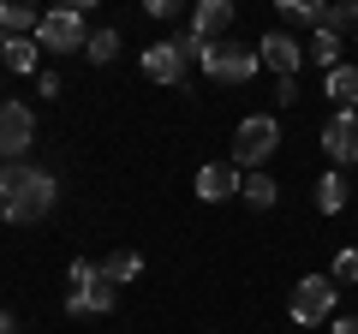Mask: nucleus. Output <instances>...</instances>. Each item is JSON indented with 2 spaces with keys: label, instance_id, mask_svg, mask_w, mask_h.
Here are the masks:
<instances>
[{
  "label": "nucleus",
  "instance_id": "nucleus-1",
  "mask_svg": "<svg viewBox=\"0 0 358 334\" xmlns=\"http://www.w3.org/2000/svg\"><path fill=\"white\" fill-rule=\"evenodd\" d=\"M275 150H281V119L275 114L239 119V131H233V167H239V173H263V161Z\"/></svg>",
  "mask_w": 358,
  "mask_h": 334
},
{
  "label": "nucleus",
  "instance_id": "nucleus-2",
  "mask_svg": "<svg viewBox=\"0 0 358 334\" xmlns=\"http://www.w3.org/2000/svg\"><path fill=\"white\" fill-rule=\"evenodd\" d=\"M334 293H341V286H334L329 275H305V281L293 286V298H287V317H293L299 328H317V322L334 317Z\"/></svg>",
  "mask_w": 358,
  "mask_h": 334
},
{
  "label": "nucleus",
  "instance_id": "nucleus-3",
  "mask_svg": "<svg viewBox=\"0 0 358 334\" xmlns=\"http://www.w3.org/2000/svg\"><path fill=\"white\" fill-rule=\"evenodd\" d=\"M90 42V30H84V6H54V13H42V24H36V48H48V54H78Z\"/></svg>",
  "mask_w": 358,
  "mask_h": 334
},
{
  "label": "nucleus",
  "instance_id": "nucleus-4",
  "mask_svg": "<svg viewBox=\"0 0 358 334\" xmlns=\"http://www.w3.org/2000/svg\"><path fill=\"white\" fill-rule=\"evenodd\" d=\"M54 197H60V180H54V173H42L36 167V180L24 185V191L13 197V203H0V215L13 221V227H30V221H42L54 209Z\"/></svg>",
  "mask_w": 358,
  "mask_h": 334
},
{
  "label": "nucleus",
  "instance_id": "nucleus-5",
  "mask_svg": "<svg viewBox=\"0 0 358 334\" xmlns=\"http://www.w3.org/2000/svg\"><path fill=\"white\" fill-rule=\"evenodd\" d=\"M30 143H36V114L24 102H0V161H24Z\"/></svg>",
  "mask_w": 358,
  "mask_h": 334
},
{
  "label": "nucleus",
  "instance_id": "nucleus-6",
  "mask_svg": "<svg viewBox=\"0 0 358 334\" xmlns=\"http://www.w3.org/2000/svg\"><path fill=\"white\" fill-rule=\"evenodd\" d=\"M257 66H263L257 48H245V42H215L203 78H215V84H245V78H257Z\"/></svg>",
  "mask_w": 358,
  "mask_h": 334
},
{
  "label": "nucleus",
  "instance_id": "nucleus-7",
  "mask_svg": "<svg viewBox=\"0 0 358 334\" xmlns=\"http://www.w3.org/2000/svg\"><path fill=\"white\" fill-rule=\"evenodd\" d=\"M257 54H263V66L275 78H299V66H305V42H299L293 30H268V36L257 42Z\"/></svg>",
  "mask_w": 358,
  "mask_h": 334
},
{
  "label": "nucleus",
  "instance_id": "nucleus-8",
  "mask_svg": "<svg viewBox=\"0 0 358 334\" xmlns=\"http://www.w3.org/2000/svg\"><path fill=\"white\" fill-rule=\"evenodd\" d=\"M322 150H329L334 167H352L358 161V114H341V108H334L329 126H322Z\"/></svg>",
  "mask_w": 358,
  "mask_h": 334
},
{
  "label": "nucleus",
  "instance_id": "nucleus-9",
  "mask_svg": "<svg viewBox=\"0 0 358 334\" xmlns=\"http://www.w3.org/2000/svg\"><path fill=\"white\" fill-rule=\"evenodd\" d=\"M138 66H143V78H150V84H185V54H179L173 36H167V42H150Z\"/></svg>",
  "mask_w": 358,
  "mask_h": 334
},
{
  "label": "nucleus",
  "instance_id": "nucleus-10",
  "mask_svg": "<svg viewBox=\"0 0 358 334\" xmlns=\"http://www.w3.org/2000/svg\"><path fill=\"white\" fill-rule=\"evenodd\" d=\"M108 310H114V281H102V275L90 286H72L66 293V317H108Z\"/></svg>",
  "mask_w": 358,
  "mask_h": 334
},
{
  "label": "nucleus",
  "instance_id": "nucleus-11",
  "mask_svg": "<svg viewBox=\"0 0 358 334\" xmlns=\"http://www.w3.org/2000/svg\"><path fill=\"white\" fill-rule=\"evenodd\" d=\"M239 167L233 161H209V167H197V197H203V203H227L233 191H239Z\"/></svg>",
  "mask_w": 358,
  "mask_h": 334
},
{
  "label": "nucleus",
  "instance_id": "nucleus-12",
  "mask_svg": "<svg viewBox=\"0 0 358 334\" xmlns=\"http://www.w3.org/2000/svg\"><path fill=\"white\" fill-rule=\"evenodd\" d=\"M221 30H233V0H197L192 6V36H221Z\"/></svg>",
  "mask_w": 358,
  "mask_h": 334
},
{
  "label": "nucleus",
  "instance_id": "nucleus-13",
  "mask_svg": "<svg viewBox=\"0 0 358 334\" xmlns=\"http://www.w3.org/2000/svg\"><path fill=\"white\" fill-rule=\"evenodd\" d=\"M329 96L341 114H358V66H334L329 72Z\"/></svg>",
  "mask_w": 358,
  "mask_h": 334
},
{
  "label": "nucleus",
  "instance_id": "nucleus-14",
  "mask_svg": "<svg viewBox=\"0 0 358 334\" xmlns=\"http://www.w3.org/2000/svg\"><path fill=\"white\" fill-rule=\"evenodd\" d=\"M36 24H42V13H36V6L0 0V30H6V36H36Z\"/></svg>",
  "mask_w": 358,
  "mask_h": 334
},
{
  "label": "nucleus",
  "instance_id": "nucleus-15",
  "mask_svg": "<svg viewBox=\"0 0 358 334\" xmlns=\"http://www.w3.org/2000/svg\"><path fill=\"white\" fill-rule=\"evenodd\" d=\"M96 269H102V281L126 286V281H138V275H143V257H138V251H108V263H96Z\"/></svg>",
  "mask_w": 358,
  "mask_h": 334
},
{
  "label": "nucleus",
  "instance_id": "nucleus-16",
  "mask_svg": "<svg viewBox=\"0 0 358 334\" xmlns=\"http://www.w3.org/2000/svg\"><path fill=\"white\" fill-rule=\"evenodd\" d=\"M341 48H346L341 36H329V30H317V36L305 42V60H310V66H322V72H334V66H346V60H341Z\"/></svg>",
  "mask_w": 358,
  "mask_h": 334
},
{
  "label": "nucleus",
  "instance_id": "nucleus-17",
  "mask_svg": "<svg viewBox=\"0 0 358 334\" xmlns=\"http://www.w3.org/2000/svg\"><path fill=\"white\" fill-rule=\"evenodd\" d=\"M84 60H90V66H114V60H120V30H114V24H108V30H90Z\"/></svg>",
  "mask_w": 358,
  "mask_h": 334
},
{
  "label": "nucleus",
  "instance_id": "nucleus-18",
  "mask_svg": "<svg viewBox=\"0 0 358 334\" xmlns=\"http://www.w3.org/2000/svg\"><path fill=\"white\" fill-rule=\"evenodd\" d=\"M239 197H245L251 209H275V197H281V185L268 180V173H245V180H239Z\"/></svg>",
  "mask_w": 358,
  "mask_h": 334
},
{
  "label": "nucleus",
  "instance_id": "nucleus-19",
  "mask_svg": "<svg viewBox=\"0 0 358 334\" xmlns=\"http://www.w3.org/2000/svg\"><path fill=\"white\" fill-rule=\"evenodd\" d=\"M317 209H322V215H341V209H346V180H341V167H329V173L317 180Z\"/></svg>",
  "mask_w": 358,
  "mask_h": 334
},
{
  "label": "nucleus",
  "instance_id": "nucleus-20",
  "mask_svg": "<svg viewBox=\"0 0 358 334\" xmlns=\"http://www.w3.org/2000/svg\"><path fill=\"white\" fill-rule=\"evenodd\" d=\"M0 60L13 66V72H36L42 48H36V36H6V54H0Z\"/></svg>",
  "mask_w": 358,
  "mask_h": 334
},
{
  "label": "nucleus",
  "instance_id": "nucleus-21",
  "mask_svg": "<svg viewBox=\"0 0 358 334\" xmlns=\"http://www.w3.org/2000/svg\"><path fill=\"white\" fill-rule=\"evenodd\" d=\"M30 180H36V167H30V161H0V203H13Z\"/></svg>",
  "mask_w": 358,
  "mask_h": 334
},
{
  "label": "nucleus",
  "instance_id": "nucleus-22",
  "mask_svg": "<svg viewBox=\"0 0 358 334\" xmlns=\"http://www.w3.org/2000/svg\"><path fill=\"white\" fill-rule=\"evenodd\" d=\"M287 24H310V30H317L322 24V6H317V0H281V30Z\"/></svg>",
  "mask_w": 358,
  "mask_h": 334
},
{
  "label": "nucleus",
  "instance_id": "nucleus-23",
  "mask_svg": "<svg viewBox=\"0 0 358 334\" xmlns=\"http://www.w3.org/2000/svg\"><path fill=\"white\" fill-rule=\"evenodd\" d=\"M329 281H334V286H352V281H358V251H334Z\"/></svg>",
  "mask_w": 358,
  "mask_h": 334
},
{
  "label": "nucleus",
  "instance_id": "nucleus-24",
  "mask_svg": "<svg viewBox=\"0 0 358 334\" xmlns=\"http://www.w3.org/2000/svg\"><path fill=\"white\" fill-rule=\"evenodd\" d=\"M36 96H48V102H60V96H66L60 72H36Z\"/></svg>",
  "mask_w": 358,
  "mask_h": 334
},
{
  "label": "nucleus",
  "instance_id": "nucleus-25",
  "mask_svg": "<svg viewBox=\"0 0 358 334\" xmlns=\"http://www.w3.org/2000/svg\"><path fill=\"white\" fill-rule=\"evenodd\" d=\"M275 102H281V108H299V78H281V84H275Z\"/></svg>",
  "mask_w": 358,
  "mask_h": 334
},
{
  "label": "nucleus",
  "instance_id": "nucleus-26",
  "mask_svg": "<svg viewBox=\"0 0 358 334\" xmlns=\"http://www.w3.org/2000/svg\"><path fill=\"white\" fill-rule=\"evenodd\" d=\"M96 275H102V269H96V263H90V257H78V263H72V286H90V281H96Z\"/></svg>",
  "mask_w": 358,
  "mask_h": 334
},
{
  "label": "nucleus",
  "instance_id": "nucleus-27",
  "mask_svg": "<svg viewBox=\"0 0 358 334\" xmlns=\"http://www.w3.org/2000/svg\"><path fill=\"white\" fill-rule=\"evenodd\" d=\"M143 13L150 18H179V0H143Z\"/></svg>",
  "mask_w": 358,
  "mask_h": 334
},
{
  "label": "nucleus",
  "instance_id": "nucleus-28",
  "mask_svg": "<svg viewBox=\"0 0 358 334\" xmlns=\"http://www.w3.org/2000/svg\"><path fill=\"white\" fill-rule=\"evenodd\" d=\"M334 334H358V317H341V322H334Z\"/></svg>",
  "mask_w": 358,
  "mask_h": 334
},
{
  "label": "nucleus",
  "instance_id": "nucleus-29",
  "mask_svg": "<svg viewBox=\"0 0 358 334\" xmlns=\"http://www.w3.org/2000/svg\"><path fill=\"white\" fill-rule=\"evenodd\" d=\"M0 334H18V322H13V310H0Z\"/></svg>",
  "mask_w": 358,
  "mask_h": 334
},
{
  "label": "nucleus",
  "instance_id": "nucleus-30",
  "mask_svg": "<svg viewBox=\"0 0 358 334\" xmlns=\"http://www.w3.org/2000/svg\"><path fill=\"white\" fill-rule=\"evenodd\" d=\"M0 54H6V30H0Z\"/></svg>",
  "mask_w": 358,
  "mask_h": 334
}]
</instances>
